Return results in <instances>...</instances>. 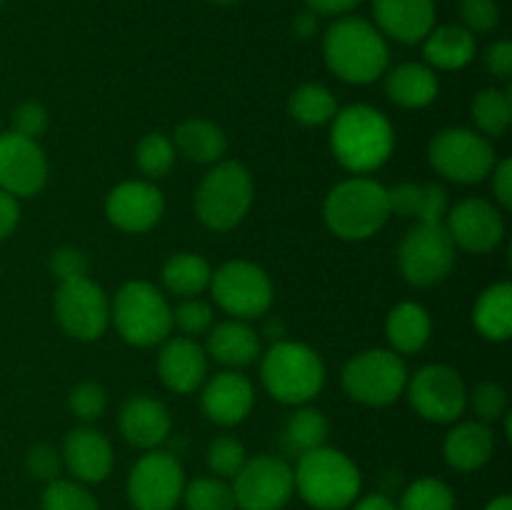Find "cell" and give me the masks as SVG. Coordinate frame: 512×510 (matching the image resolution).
<instances>
[{"mask_svg": "<svg viewBox=\"0 0 512 510\" xmlns=\"http://www.w3.org/2000/svg\"><path fill=\"white\" fill-rule=\"evenodd\" d=\"M330 133L335 160L355 175L383 168L395 150V130L388 115L365 103L338 110Z\"/></svg>", "mask_w": 512, "mask_h": 510, "instance_id": "cell-1", "label": "cell"}, {"mask_svg": "<svg viewBox=\"0 0 512 510\" xmlns=\"http://www.w3.org/2000/svg\"><path fill=\"white\" fill-rule=\"evenodd\" d=\"M323 58L340 80L368 85L385 75L390 65V50L385 35L370 20L343 15L325 30Z\"/></svg>", "mask_w": 512, "mask_h": 510, "instance_id": "cell-2", "label": "cell"}, {"mask_svg": "<svg viewBox=\"0 0 512 510\" xmlns=\"http://www.w3.org/2000/svg\"><path fill=\"white\" fill-rule=\"evenodd\" d=\"M293 480L295 493L315 510L350 508L363 488V478L353 458L328 445L298 455Z\"/></svg>", "mask_w": 512, "mask_h": 510, "instance_id": "cell-3", "label": "cell"}, {"mask_svg": "<svg viewBox=\"0 0 512 510\" xmlns=\"http://www.w3.org/2000/svg\"><path fill=\"white\" fill-rule=\"evenodd\" d=\"M325 225L343 240H368L388 223V188L373 178H348L335 185L323 205Z\"/></svg>", "mask_w": 512, "mask_h": 510, "instance_id": "cell-4", "label": "cell"}, {"mask_svg": "<svg viewBox=\"0 0 512 510\" xmlns=\"http://www.w3.org/2000/svg\"><path fill=\"white\" fill-rule=\"evenodd\" d=\"M265 390L283 405H305L325 385V365L318 350L298 340H275L260 363Z\"/></svg>", "mask_w": 512, "mask_h": 510, "instance_id": "cell-5", "label": "cell"}, {"mask_svg": "<svg viewBox=\"0 0 512 510\" xmlns=\"http://www.w3.org/2000/svg\"><path fill=\"white\" fill-rule=\"evenodd\" d=\"M110 320L120 338L135 348H153L170 338L173 308L168 298L148 280H130L115 293Z\"/></svg>", "mask_w": 512, "mask_h": 510, "instance_id": "cell-6", "label": "cell"}, {"mask_svg": "<svg viewBox=\"0 0 512 510\" xmlns=\"http://www.w3.org/2000/svg\"><path fill=\"white\" fill-rule=\"evenodd\" d=\"M253 175L238 160H220L200 180L195 193V215L210 230L238 228L253 205Z\"/></svg>", "mask_w": 512, "mask_h": 510, "instance_id": "cell-7", "label": "cell"}, {"mask_svg": "<svg viewBox=\"0 0 512 510\" xmlns=\"http://www.w3.org/2000/svg\"><path fill=\"white\" fill-rule=\"evenodd\" d=\"M408 378V365L403 355L390 348L363 350L353 355L340 373L348 398L370 408L393 405L400 395H405Z\"/></svg>", "mask_w": 512, "mask_h": 510, "instance_id": "cell-8", "label": "cell"}, {"mask_svg": "<svg viewBox=\"0 0 512 510\" xmlns=\"http://www.w3.org/2000/svg\"><path fill=\"white\" fill-rule=\"evenodd\" d=\"M428 160L445 180L473 185L493 173L498 155L490 138L470 128H445L430 140Z\"/></svg>", "mask_w": 512, "mask_h": 510, "instance_id": "cell-9", "label": "cell"}, {"mask_svg": "<svg viewBox=\"0 0 512 510\" xmlns=\"http://www.w3.org/2000/svg\"><path fill=\"white\" fill-rule=\"evenodd\" d=\"M458 248L443 223H418L398 248V268L410 285L430 288L453 273Z\"/></svg>", "mask_w": 512, "mask_h": 510, "instance_id": "cell-10", "label": "cell"}, {"mask_svg": "<svg viewBox=\"0 0 512 510\" xmlns=\"http://www.w3.org/2000/svg\"><path fill=\"white\" fill-rule=\"evenodd\" d=\"M213 300L235 320H253L273 305V283L260 265L228 260L210 278Z\"/></svg>", "mask_w": 512, "mask_h": 510, "instance_id": "cell-11", "label": "cell"}, {"mask_svg": "<svg viewBox=\"0 0 512 510\" xmlns=\"http://www.w3.org/2000/svg\"><path fill=\"white\" fill-rule=\"evenodd\" d=\"M410 408L428 423H455L468 408V388L450 365L433 363L410 375L405 385Z\"/></svg>", "mask_w": 512, "mask_h": 510, "instance_id": "cell-12", "label": "cell"}, {"mask_svg": "<svg viewBox=\"0 0 512 510\" xmlns=\"http://www.w3.org/2000/svg\"><path fill=\"white\" fill-rule=\"evenodd\" d=\"M185 470L178 455L148 450L128 473V500L135 510H175L183 500Z\"/></svg>", "mask_w": 512, "mask_h": 510, "instance_id": "cell-13", "label": "cell"}, {"mask_svg": "<svg viewBox=\"0 0 512 510\" xmlns=\"http://www.w3.org/2000/svg\"><path fill=\"white\" fill-rule=\"evenodd\" d=\"M293 493V468L278 455L248 458L233 478L235 505L240 510H283Z\"/></svg>", "mask_w": 512, "mask_h": 510, "instance_id": "cell-14", "label": "cell"}, {"mask_svg": "<svg viewBox=\"0 0 512 510\" xmlns=\"http://www.w3.org/2000/svg\"><path fill=\"white\" fill-rule=\"evenodd\" d=\"M55 315L58 323L70 338L98 340L110 325V300L98 283L83 278L63 280L55 293Z\"/></svg>", "mask_w": 512, "mask_h": 510, "instance_id": "cell-15", "label": "cell"}, {"mask_svg": "<svg viewBox=\"0 0 512 510\" xmlns=\"http://www.w3.org/2000/svg\"><path fill=\"white\" fill-rule=\"evenodd\" d=\"M455 248L468 253H490L505 238L503 213L485 198H465L448 210L443 220Z\"/></svg>", "mask_w": 512, "mask_h": 510, "instance_id": "cell-16", "label": "cell"}, {"mask_svg": "<svg viewBox=\"0 0 512 510\" xmlns=\"http://www.w3.org/2000/svg\"><path fill=\"white\" fill-rule=\"evenodd\" d=\"M48 180V160L38 140L18 133L0 135V190L13 198H33Z\"/></svg>", "mask_w": 512, "mask_h": 510, "instance_id": "cell-17", "label": "cell"}, {"mask_svg": "<svg viewBox=\"0 0 512 510\" xmlns=\"http://www.w3.org/2000/svg\"><path fill=\"white\" fill-rule=\"evenodd\" d=\"M165 200L153 180H125L105 198V218L125 233H145L163 218Z\"/></svg>", "mask_w": 512, "mask_h": 510, "instance_id": "cell-18", "label": "cell"}, {"mask_svg": "<svg viewBox=\"0 0 512 510\" xmlns=\"http://www.w3.org/2000/svg\"><path fill=\"white\" fill-rule=\"evenodd\" d=\"M200 388H203L200 408H203L205 418L223 428L243 423L255 405L253 383L248 380V375L238 373V370L215 373L213 378H205Z\"/></svg>", "mask_w": 512, "mask_h": 510, "instance_id": "cell-19", "label": "cell"}, {"mask_svg": "<svg viewBox=\"0 0 512 510\" xmlns=\"http://www.w3.org/2000/svg\"><path fill=\"white\" fill-rule=\"evenodd\" d=\"M60 455H63V468L83 485L103 483L115 463L113 445L93 425H80L70 430L65 435Z\"/></svg>", "mask_w": 512, "mask_h": 510, "instance_id": "cell-20", "label": "cell"}, {"mask_svg": "<svg viewBox=\"0 0 512 510\" xmlns=\"http://www.w3.org/2000/svg\"><path fill=\"white\" fill-rule=\"evenodd\" d=\"M158 375L173 393H195L208 378V353L188 335L163 340L158 353Z\"/></svg>", "mask_w": 512, "mask_h": 510, "instance_id": "cell-21", "label": "cell"}, {"mask_svg": "<svg viewBox=\"0 0 512 510\" xmlns=\"http://www.w3.org/2000/svg\"><path fill=\"white\" fill-rule=\"evenodd\" d=\"M375 28L398 43H423L435 28L433 0H373Z\"/></svg>", "mask_w": 512, "mask_h": 510, "instance_id": "cell-22", "label": "cell"}, {"mask_svg": "<svg viewBox=\"0 0 512 510\" xmlns=\"http://www.w3.org/2000/svg\"><path fill=\"white\" fill-rule=\"evenodd\" d=\"M120 433L133 448L155 450L168 440L170 435V413L158 398L138 395L130 398L120 410Z\"/></svg>", "mask_w": 512, "mask_h": 510, "instance_id": "cell-23", "label": "cell"}, {"mask_svg": "<svg viewBox=\"0 0 512 510\" xmlns=\"http://www.w3.org/2000/svg\"><path fill=\"white\" fill-rule=\"evenodd\" d=\"M205 353L230 370L245 368L260 358V335L250 328L248 320H223L208 330Z\"/></svg>", "mask_w": 512, "mask_h": 510, "instance_id": "cell-24", "label": "cell"}, {"mask_svg": "<svg viewBox=\"0 0 512 510\" xmlns=\"http://www.w3.org/2000/svg\"><path fill=\"white\" fill-rule=\"evenodd\" d=\"M493 453V430H490V425L480 423V420H465V423H458L445 435V463L450 468L460 470V473H475V470H480L483 465H488Z\"/></svg>", "mask_w": 512, "mask_h": 510, "instance_id": "cell-25", "label": "cell"}, {"mask_svg": "<svg viewBox=\"0 0 512 510\" xmlns=\"http://www.w3.org/2000/svg\"><path fill=\"white\" fill-rule=\"evenodd\" d=\"M438 90V75L425 63H400L385 70V95L400 108H425L438 98Z\"/></svg>", "mask_w": 512, "mask_h": 510, "instance_id": "cell-26", "label": "cell"}, {"mask_svg": "<svg viewBox=\"0 0 512 510\" xmlns=\"http://www.w3.org/2000/svg\"><path fill=\"white\" fill-rule=\"evenodd\" d=\"M478 53L475 35L465 25H438L423 40L425 65L433 70H460Z\"/></svg>", "mask_w": 512, "mask_h": 510, "instance_id": "cell-27", "label": "cell"}, {"mask_svg": "<svg viewBox=\"0 0 512 510\" xmlns=\"http://www.w3.org/2000/svg\"><path fill=\"white\" fill-rule=\"evenodd\" d=\"M430 333H433L430 313L413 300L395 305L385 320V338H388L390 350H395L398 355H413L423 350L428 345Z\"/></svg>", "mask_w": 512, "mask_h": 510, "instance_id": "cell-28", "label": "cell"}, {"mask_svg": "<svg viewBox=\"0 0 512 510\" xmlns=\"http://www.w3.org/2000/svg\"><path fill=\"white\" fill-rule=\"evenodd\" d=\"M173 145L175 153L188 158L190 163L215 165L223 160L225 150H228V138H225L223 128L215 125L213 120L190 118L175 128Z\"/></svg>", "mask_w": 512, "mask_h": 510, "instance_id": "cell-29", "label": "cell"}, {"mask_svg": "<svg viewBox=\"0 0 512 510\" xmlns=\"http://www.w3.org/2000/svg\"><path fill=\"white\" fill-rule=\"evenodd\" d=\"M475 328L493 343H505L512 335V285L508 280L493 283L480 293L473 308Z\"/></svg>", "mask_w": 512, "mask_h": 510, "instance_id": "cell-30", "label": "cell"}, {"mask_svg": "<svg viewBox=\"0 0 512 510\" xmlns=\"http://www.w3.org/2000/svg\"><path fill=\"white\" fill-rule=\"evenodd\" d=\"M160 278H163L165 290L175 298H198L203 290L210 288L213 268L198 253H175L165 260Z\"/></svg>", "mask_w": 512, "mask_h": 510, "instance_id": "cell-31", "label": "cell"}, {"mask_svg": "<svg viewBox=\"0 0 512 510\" xmlns=\"http://www.w3.org/2000/svg\"><path fill=\"white\" fill-rule=\"evenodd\" d=\"M288 113L300 125L318 128V125L330 123L335 118V113H338V100H335V95L325 85L305 83L290 95Z\"/></svg>", "mask_w": 512, "mask_h": 510, "instance_id": "cell-32", "label": "cell"}, {"mask_svg": "<svg viewBox=\"0 0 512 510\" xmlns=\"http://www.w3.org/2000/svg\"><path fill=\"white\" fill-rule=\"evenodd\" d=\"M473 113L478 133L485 138H500L512 123V98L510 90L503 88H485L475 95Z\"/></svg>", "mask_w": 512, "mask_h": 510, "instance_id": "cell-33", "label": "cell"}, {"mask_svg": "<svg viewBox=\"0 0 512 510\" xmlns=\"http://www.w3.org/2000/svg\"><path fill=\"white\" fill-rule=\"evenodd\" d=\"M330 423L318 408H308V405H300L293 415H290L288 425H285V448L293 450V453L303 455L308 450L320 448L328 440Z\"/></svg>", "mask_w": 512, "mask_h": 510, "instance_id": "cell-34", "label": "cell"}, {"mask_svg": "<svg viewBox=\"0 0 512 510\" xmlns=\"http://www.w3.org/2000/svg\"><path fill=\"white\" fill-rule=\"evenodd\" d=\"M183 503L188 510H238L233 485L215 475H203L185 483Z\"/></svg>", "mask_w": 512, "mask_h": 510, "instance_id": "cell-35", "label": "cell"}, {"mask_svg": "<svg viewBox=\"0 0 512 510\" xmlns=\"http://www.w3.org/2000/svg\"><path fill=\"white\" fill-rule=\"evenodd\" d=\"M175 158H178V153H175L173 140L163 133L143 135L138 140V148H135V163L148 180L165 178L173 170Z\"/></svg>", "mask_w": 512, "mask_h": 510, "instance_id": "cell-36", "label": "cell"}, {"mask_svg": "<svg viewBox=\"0 0 512 510\" xmlns=\"http://www.w3.org/2000/svg\"><path fill=\"white\" fill-rule=\"evenodd\" d=\"M398 510H455V493L438 478H420L405 488Z\"/></svg>", "mask_w": 512, "mask_h": 510, "instance_id": "cell-37", "label": "cell"}, {"mask_svg": "<svg viewBox=\"0 0 512 510\" xmlns=\"http://www.w3.org/2000/svg\"><path fill=\"white\" fill-rule=\"evenodd\" d=\"M43 510H100L95 495L78 480L55 478L45 483L43 498H40Z\"/></svg>", "mask_w": 512, "mask_h": 510, "instance_id": "cell-38", "label": "cell"}, {"mask_svg": "<svg viewBox=\"0 0 512 510\" xmlns=\"http://www.w3.org/2000/svg\"><path fill=\"white\" fill-rule=\"evenodd\" d=\"M205 460H208V468L213 470L215 478L233 480L238 475V470L245 465V460H248V453H245L243 443L238 438H233V435H220V438H215L208 445Z\"/></svg>", "mask_w": 512, "mask_h": 510, "instance_id": "cell-39", "label": "cell"}, {"mask_svg": "<svg viewBox=\"0 0 512 510\" xmlns=\"http://www.w3.org/2000/svg\"><path fill=\"white\" fill-rule=\"evenodd\" d=\"M468 403L473 405V413L485 425L498 423L500 418L508 415V393H505L503 385L493 383V380L475 385L473 395H468Z\"/></svg>", "mask_w": 512, "mask_h": 510, "instance_id": "cell-40", "label": "cell"}, {"mask_svg": "<svg viewBox=\"0 0 512 510\" xmlns=\"http://www.w3.org/2000/svg\"><path fill=\"white\" fill-rule=\"evenodd\" d=\"M68 405L75 418L83 423H95L98 418H103L105 408H108V393L95 380H83L70 390Z\"/></svg>", "mask_w": 512, "mask_h": 510, "instance_id": "cell-41", "label": "cell"}, {"mask_svg": "<svg viewBox=\"0 0 512 510\" xmlns=\"http://www.w3.org/2000/svg\"><path fill=\"white\" fill-rule=\"evenodd\" d=\"M173 325H178L188 338L205 335L213 328V308L200 298H183L173 310Z\"/></svg>", "mask_w": 512, "mask_h": 510, "instance_id": "cell-42", "label": "cell"}, {"mask_svg": "<svg viewBox=\"0 0 512 510\" xmlns=\"http://www.w3.org/2000/svg\"><path fill=\"white\" fill-rule=\"evenodd\" d=\"M25 468L33 475L35 480H43V483H50V480L60 478L63 473V455H60L58 448L48 443H35L33 448L25 455Z\"/></svg>", "mask_w": 512, "mask_h": 510, "instance_id": "cell-43", "label": "cell"}, {"mask_svg": "<svg viewBox=\"0 0 512 510\" xmlns=\"http://www.w3.org/2000/svg\"><path fill=\"white\" fill-rule=\"evenodd\" d=\"M463 25L470 33H490L500 25V8L495 0H463L460 3Z\"/></svg>", "mask_w": 512, "mask_h": 510, "instance_id": "cell-44", "label": "cell"}, {"mask_svg": "<svg viewBox=\"0 0 512 510\" xmlns=\"http://www.w3.org/2000/svg\"><path fill=\"white\" fill-rule=\"evenodd\" d=\"M48 123V110L35 100H25L13 110V133L23 135V138L35 140L48 130Z\"/></svg>", "mask_w": 512, "mask_h": 510, "instance_id": "cell-45", "label": "cell"}, {"mask_svg": "<svg viewBox=\"0 0 512 510\" xmlns=\"http://www.w3.org/2000/svg\"><path fill=\"white\" fill-rule=\"evenodd\" d=\"M448 190L438 183L420 185V200H418V223H443L448 215Z\"/></svg>", "mask_w": 512, "mask_h": 510, "instance_id": "cell-46", "label": "cell"}, {"mask_svg": "<svg viewBox=\"0 0 512 510\" xmlns=\"http://www.w3.org/2000/svg\"><path fill=\"white\" fill-rule=\"evenodd\" d=\"M50 270H53V275L60 283L63 280L83 278V275H88V260H85V255L78 248H58L50 255Z\"/></svg>", "mask_w": 512, "mask_h": 510, "instance_id": "cell-47", "label": "cell"}, {"mask_svg": "<svg viewBox=\"0 0 512 510\" xmlns=\"http://www.w3.org/2000/svg\"><path fill=\"white\" fill-rule=\"evenodd\" d=\"M420 200V183H398L388 188V205L390 215L398 218H415L418 215Z\"/></svg>", "mask_w": 512, "mask_h": 510, "instance_id": "cell-48", "label": "cell"}, {"mask_svg": "<svg viewBox=\"0 0 512 510\" xmlns=\"http://www.w3.org/2000/svg\"><path fill=\"white\" fill-rule=\"evenodd\" d=\"M485 68L490 75L500 80H508L512 75V43L510 40H495L493 45L485 48Z\"/></svg>", "mask_w": 512, "mask_h": 510, "instance_id": "cell-49", "label": "cell"}, {"mask_svg": "<svg viewBox=\"0 0 512 510\" xmlns=\"http://www.w3.org/2000/svg\"><path fill=\"white\" fill-rule=\"evenodd\" d=\"M493 193L503 208H512V160L503 158L493 168Z\"/></svg>", "mask_w": 512, "mask_h": 510, "instance_id": "cell-50", "label": "cell"}, {"mask_svg": "<svg viewBox=\"0 0 512 510\" xmlns=\"http://www.w3.org/2000/svg\"><path fill=\"white\" fill-rule=\"evenodd\" d=\"M18 220H20L18 198H13L10 193L0 190V240L13 235V230L18 228Z\"/></svg>", "mask_w": 512, "mask_h": 510, "instance_id": "cell-51", "label": "cell"}, {"mask_svg": "<svg viewBox=\"0 0 512 510\" xmlns=\"http://www.w3.org/2000/svg\"><path fill=\"white\" fill-rule=\"evenodd\" d=\"M308 10L315 15H335V18H343V15L353 13L363 0H305Z\"/></svg>", "mask_w": 512, "mask_h": 510, "instance_id": "cell-52", "label": "cell"}, {"mask_svg": "<svg viewBox=\"0 0 512 510\" xmlns=\"http://www.w3.org/2000/svg\"><path fill=\"white\" fill-rule=\"evenodd\" d=\"M353 510H398V503L383 493H370L365 498H358L353 503Z\"/></svg>", "mask_w": 512, "mask_h": 510, "instance_id": "cell-53", "label": "cell"}, {"mask_svg": "<svg viewBox=\"0 0 512 510\" xmlns=\"http://www.w3.org/2000/svg\"><path fill=\"white\" fill-rule=\"evenodd\" d=\"M293 33L298 35V38H313V35L318 33V15L310 13V10L300 13L298 18L293 20Z\"/></svg>", "mask_w": 512, "mask_h": 510, "instance_id": "cell-54", "label": "cell"}, {"mask_svg": "<svg viewBox=\"0 0 512 510\" xmlns=\"http://www.w3.org/2000/svg\"><path fill=\"white\" fill-rule=\"evenodd\" d=\"M485 510H512V498L510 495H498L485 505Z\"/></svg>", "mask_w": 512, "mask_h": 510, "instance_id": "cell-55", "label": "cell"}, {"mask_svg": "<svg viewBox=\"0 0 512 510\" xmlns=\"http://www.w3.org/2000/svg\"><path fill=\"white\" fill-rule=\"evenodd\" d=\"M213 3H218V5H235V3H240V0H213Z\"/></svg>", "mask_w": 512, "mask_h": 510, "instance_id": "cell-56", "label": "cell"}, {"mask_svg": "<svg viewBox=\"0 0 512 510\" xmlns=\"http://www.w3.org/2000/svg\"><path fill=\"white\" fill-rule=\"evenodd\" d=\"M0 3H3V0H0Z\"/></svg>", "mask_w": 512, "mask_h": 510, "instance_id": "cell-57", "label": "cell"}]
</instances>
